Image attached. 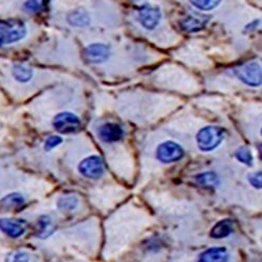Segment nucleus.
Returning <instances> with one entry per match:
<instances>
[{
	"instance_id": "nucleus-1",
	"label": "nucleus",
	"mask_w": 262,
	"mask_h": 262,
	"mask_svg": "<svg viewBox=\"0 0 262 262\" xmlns=\"http://www.w3.org/2000/svg\"><path fill=\"white\" fill-rule=\"evenodd\" d=\"M225 138L226 131L222 127L207 126L199 131L196 136V142L202 151L209 152L220 146Z\"/></svg>"
},
{
	"instance_id": "nucleus-2",
	"label": "nucleus",
	"mask_w": 262,
	"mask_h": 262,
	"mask_svg": "<svg viewBox=\"0 0 262 262\" xmlns=\"http://www.w3.org/2000/svg\"><path fill=\"white\" fill-rule=\"evenodd\" d=\"M27 35V27L24 21L19 19H11L0 24V41L4 45H12V43L23 40Z\"/></svg>"
},
{
	"instance_id": "nucleus-3",
	"label": "nucleus",
	"mask_w": 262,
	"mask_h": 262,
	"mask_svg": "<svg viewBox=\"0 0 262 262\" xmlns=\"http://www.w3.org/2000/svg\"><path fill=\"white\" fill-rule=\"evenodd\" d=\"M235 75L245 84L258 87L261 85V68L258 62H250L235 69Z\"/></svg>"
},
{
	"instance_id": "nucleus-4",
	"label": "nucleus",
	"mask_w": 262,
	"mask_h": 262,
	"mask_svg": "<svg viewBox=\"0 0 262 262\" xmlns=\"http://www.w3.org/2000/svg\"><path fill=\"white\" fill-rule=\"evenodd\" d=\"M185 156V151L181 145L172 141L162 143L157 149V158L164 164L176 163L182 160Z\"/></svg>"
},
{
	"instance_id": "nucleus-5",
	"label": "nucleus",
	"mask_w": 262,
	"mask_h": 262,
	"mask_svg": "<svg viewBox=\"0 0 262 262\" xmlns=\"http://www.w3.org/2000/svg\"><path fill=\"white\" fill-rule=\"evenodd\" d=\"M161 18L162 13L160 9L155 6L144 5L138 11V19L141 26L148 31L155 30L160 24Z\"/></svg>"
},
{
	"instance_id": "nucleus-6",
	"label": "nucleus",
	"mask_w": 262,
	"mask_h": 262,
	"mask_svg": "<svg viewBox=\"0 0 262 262\" xmlns=\"http://www.w3.org/2000/svg\"><path fill=\"white\" fill-rule=\"evenodd\" d=\"M79 172L87 179H100L104 173V166L101 158L92 156L84 159L79 164Z\"/></svg>"
},
{
	"instance_id": "nucleus-7",
	"label": "nucleus",
	"mask_w": 262,
	"mask_h": 262,
	"mask_svg": "<svg viewBox=\"0 0 262 262\" xmlns=\"http://www.w3.org/2000/svg\"><path fill=\"white\" fill-rule=\"evenodd\" d=\"M53 124L60 134H73L79 129L81 121L72 113H61L55 117Z\"/></svg>"
},
{
	"instance_id": "nucleus-8",
	"label": "nucleus",
	"mask_w": 262,
	"mask_h": 262,
	"mask_svg": "<svg viewBox=\"0 0 262 262\" xmlns=\"http://www.w3.org/2000/svg\"><path fill=\"white\" fill-rule=\"evenodd\" d=\"M111 56V49L101 43H94L84 50L83 57L85 61L93 64H99L105 62Z\"/></svg>"
},
{
	"instance_id": "nucleus-9",
	"label": "nucleus",
	"mask_w": 262,
	"mask_h": 262,
	"mask_svg": "<svg viewBox=\"0 0 262 262\" xmlns=\"http://www.w3.org/2000/svg\"><path fill=\"white\" fill-rule=\"evenodd\" d=\"M27 223L23 220H11V218H2L0 220V231L12 238H18L26 232Z\"/></svg>"
},
{
	"instance_id": "nucleus-10",
	"label": "nucleus",
	"mask_w": 262,
	"mask_h": 262,
	"mask_svg": "<svg viewBox=\"0 0 262 262\" xmlns=\"http://www.w3.org/2000/svg\"><path fill=\"white\" fill-rule=\"evenodd\" d=\"M98 136L100 140L105 143H113L118 142L123 138L124 131L118 124L106 123L99 128Z\"/></svg>"
},
{
	"instance_id": "nucleus-11",
	"label": "nucleus",
	"mask_w": 262,
	"mask_h": 262,
	"mask_svg": "<svg viewBox=\"0 0 262 262\" xmlns=\"http://www.w3.org/2000/svg\"><path fill=\"white\" fill-rule=\"evenodd\" d=\"M230 254L226 248H210L201 254L199 262H228Z\"/></svg>"
},
{
	"instance_id": "nucleus-12",
	"label": "nucleus",
	"mask_w": 262,
	"mask_h": 262,
	"mask_svg": "<svg viewBox=\"0 0 262 262\" xmlns=\"http://www.w3.org/2000/svg\"><path fill=\"white\" fill-rule=\"evenodd\" d=\"M209 19L207 17H196V16H189L181 21V27L184 31L188 33L199 32L205 28L208 24Z\"/></svg>"
},
{
	"instance_id": "nucleus-13",
	"label": "nucleus",
	"mask_w": 262,
	"mask_h": 262,
	"mask_svg": "<svg viewBox=\"0 0 262 262\" xmlns=\"http://www.w3.org/2000/svg\"><path fill=\"white\" fill-rule=\"evenodd\" d=\"M233 233V223L231 220H223L218 222L211 230L210 237L214 239H223Z\"/></svg>"
},
{
	"instance_id": "nucleus-14",
	"label": "nucleus",
	"mask_w": 262,
	"mask_h": 262,
	"mask_svg": "<svg viewBox=\"0 0 262 262\" xmlns=\"http://www.w3.org/2000/svg\"><path fill=\"white\" fill-rule=\"evenodd\" d=\"M68 20L73 27H85L90 23V16L84 10H76L69 14Z\"/></svg>"
},
{
	"instance_id": "nucleus-15",
	"label": "nucleus",
	"mask_w": 262,
	"mask_h": 262,
	"mask_svg": "<svg viewBox=\"0 0 262 262\" xmlns=\"http://www.w3.org/2000/svg\"><path fill=\"white\" fill-rule=\"evenodd\" d=\"M196 182L204 188H216L220 185V179L215 172H204L196 177Z\"/></svg>"
},
{
	"instance_id": "nucleus-16",
	"label": "nucleus",
	"mask_w": 262,
	"mask_h": 262,
	"mask_svg": "<svg viewBox=\"0 0 262 262\" xmlns=\"http://www.w3.org/2000/svg\"><path fill=\"white\" fill-rule=\"evenodd\" d=\"M13 76L15 79L21 83L29 82L33 77V71L29 68L24 67V65H15L13 69Z\"/></svg>"
},
{
	"instance_id": "nucleus-17",
	"label": "nucleus",
	"mask_w": 262,
	"mask_h": 262,
	"mask_svg": "<svg viewBox=\"0 0 262 262\" xmlns=\"http://www.w3.org/2000/svg\"><path fill=\"white\" fill-rule=\"evenodd\" d=\"M190 4L201 11H212L220 6L222 0H189Z\"/></svg>"
},
{
	"instance_id": "nucleus-18",
	"label": "nucleus",
	"mask_w": 262,
	"mask_h": 262,
	"mask_svg": "<svg viewBox=\"0 0 262 262\" xmlns=\"http://www.w3.org/2000/svg\"><path fill=\"white\" fill-rule=\"evenodd\" d=\"M78 206V199L74 195H65L59 199L58 201V207L61 210L65 211H72L76 209Z\"/></svg>"
},
{
	"instance_id": "nucleus-19",
	"label": "nucleus",
	"mask_w": 262,
	"mask_h": 262,
	"mask_svg": "<svg viewBox=\"0 0 262 262\" xmlns=\"http://www.w3.org/2000/svg\"><path fill=\"white\" fill-rule=\"evenodd\" d=\"M235 156L239 162H242L247 166H251L253 164L252 152L247 147H239L235 152Z\"/></svg>"
},
{
	"instance_id": "nucleus-20",
	"label": "nucleus",
	"mask_w": 262,
	"mask_h": 262,
	"mask_svg": "<svg viewBox=\"0 0 262 262\" xmlns=\"http://www.w3.org/2000/svg\"><path fill=\"white\" fill-rule=\"evenodd\" d=\"M3 204L8 207H20L25 204V199L21 196L19 193H12L7 195L6 198L3 200Z\"/></svg>"
},
{
	"instance_id": "nucleus-21",
	"label": "nucleus",
	"mask_w": 262,
	"mask_h": 262,
	"mask_svg": "<svg viewBox=\"0 0 262 262\" xmlns=\"http://www.w3.org/2000/svg\"><path fill=\"white\" fill-rule=\"evenodd\" d=\"M46 6V0H28L25 4V9L31 13H38Z\"/></svg>"
},
{
	"instance_id": "nucleus-22",
	"label": "nucleus",
	"mask_w": 262,
	"mask_h": 262,
	"mask_svg": "<svg viewBox=\"0 0 262 262\" xmlns=\"http://www.w3.org/2000/svg\"><path fill=\"white\" fill-rule=\"evenodd\" d=\"M30 257L26 252L16 251L8 254L6 258V262H29Z\"/></svg>"
},
{
	"instance_id": "nucleus-23",
	"label": "nucleus",
	"mask_w": 262,
	"mask_h": 262,
	"mask_svg": "<svg viewBox=\"0 0 262 262\" xmlns=\"http://www.w3.org/2000/svg\"><path fill=\"white\" fill-rule=\"evenodd\" d=\"M248 178H249L250 184H251L254 188H256V189H261L262 182H261V172H260V171H259V172L251 173Z\"/></svg>"
},
{
	"instance_id": "nucleus-24",
	"label": "nucleus",
	"mask_w": 262,
	"mask_h": 262,
	"mask_svg": "<svg viewBox=\"0 0 262 262\" xmlns=\"http://www.w3.org/2000/svg\"><path fill=\"white\" fill-rule=\"evenodd\" d=\"M62 143V139L60 137H57V136H52L50 137L47 142H46V145H45V148L46 150L50 151L52 149H54L55 147H57L58 145H60Z\"/></svg>"
},
{
	"instance_id": "nucleus-25",
	"label": "nucleus",
	"mask_w": 262,
	"mask_h": 262,
	"mask_svg": "<svg viewBox=\"0 0 262 262\" xmlns=\"http://www.w3.org/2000/svg\"><path fill=\"white\" fill-rule=\"evenodd\" d=\"M3 45V43H2V41H0V46H2Z\"/></svg>"
}]
</instances>
